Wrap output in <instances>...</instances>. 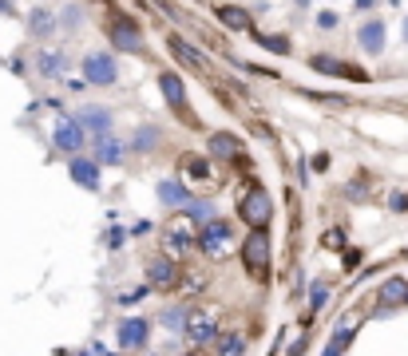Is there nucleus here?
<instances>
[{
    "mask_svg": "<svg viewBox=\"0 0 408 356\" xmlns=\"http://www.w3.org/2000/svg\"><path fill=\"white\" fill-rule=\"evenodd\" d=\"M238 214L250 230H266L269 218H274V198H269L262 186H250L246 194L238 198Z\"/></svg>",
    "mask_w": 408,
    "mask_h": 356,
    "instance_id": "obj_1",
    "label": "nucleus"
},
{
    "mask_svg": "<svg viewBox=\"0 0 408 356\" xmlns=\"http://www.w3.org/2000/svg\"><path fill=\"white\" fill-rule=\"evenodd\" d=\"M52 143H56V150H64V155H76V150L83 147V127L76 123V119H60Z\"/></svg>",
    "mask_w": 408,
    "mask_h": 356,
    "instance_id": "obj_6",
    "label": "nucleus"
},
{
    "mask_svg": "<svg viewBox=\"0 0 408 356\" xmlns=\"http://www.w3.org/2000/svg\"><path fill=\"white\" fill-rule=\"evenodd\" d=\"M52 24H48V12H36V16H32V32H48Z\"/></svg>",
    "mask_w": 408,
    "mask_h": 356,
    "instance_id": "obj_27",
    "label": "nucleus"
},
{
    "mask_svg": "<svg viewBox=\"0 0 408 356\" xmlns=\"http://www.w3.org/2000/svg\"><path fill=\"white\" fill-rule=\"evenodd\" d=\"M182 321H187V313H179V309H170V313H167V325L170 328H182Z\"/></svg>",
    "mask_w": 408,
    "mask_h": 356,
    "instance_id": "obj_29",
    "label": "nucleus"
},
{
    "mask_svg": "<svg viewBox=\"0 0 408 356\" xmlns=\"http://www.w3.org/2000/svg\"><path fill=\"white\" fill-rule=\"evenodd\" d=\"M404 297H408V281H404V277H388L385 285H380L377 301L385 309H392V305H404Z\"/></svg>",
    "mask_w": 408,
    "mask_h": 356,
    "instance_id": "obj_11",
    "label": "nucleus"
},
{
    "mask_svg": "<svg viewBox=\"0 0 408 356\" xmlns=\"http://www.w3.org/2000/svg\"><path fill=\"white\" fill-rule=\"evenodd\" d=\"M218 352H230V356L246 352V336H242V333H226V336L218 340Z\"/></svg>",
    "mask_w": 408,
    "mask_h": 356,
    "instance_id": "obj_22",
    "label": "nucleus"
},
{
    "mask_svg": "<svg viewBox=\"0 0 408 356\" xmlns=\"http://www.w3.org/2000/svg\"><path fill=\"white\" fill-rule=\"evenodd\" d=\"M190 242H194V230H190L187 218H182V222H175V226L167 230V246H170V249H187Z\"/></svg>",
    "mask_w": 408,
    "mask_h": 356,
    "instance_id": "obj_19",
    "label": "nucleus"
},
{
    "mask_svg": "<svg viewBox=\"0 0 408 356\" xmlns=\"http://www.w3.org/2000/svg\"><path fill=\"white\" fill-rule=\"evenodd\" d=\"M404 40H408V24H404Z\"/></svg>",
    "mask_w": 408,
    "mask_h": 356,
    "instance_id": "obj_30",
    "label": "nucleus"
},
{
    "mask_svg": "<svg viewBox=\"0 0 408 356\" xmlns=\"http://www.w3.org/2000/svg\"><path fill=\"white\" fill-rule=\"evenodd\" d=\"M170 52H175V59H179V64H187L190 71H206V64H202V56L194 48H190V44H182L179 36H170Z\"/></svg>",
    "mask_w": 408,
    "mask_h": 356,
    "instance_id": "obj_15",
    "label": "nucleus"
},
{
    "mask_svg": "<svg viewBox=\"0 0 408 356\" xmlns=\"http://www.w3.org/2000/svg\"><path fill=\"white\" fill-rule=\"evenodd\" d=\"M159 198L167 202V206H187V186L182 182H175V178H167V182H159Z\"/></svg>",
    "mask_w": 408,
    "mask_h": 356,
    "instance_id": "obj_18",
    "label": "nucleus"
},
{
    "mask_svg": "<svg viewBox=\"0 0 408 356\" xmlns=\"http://www.w3.org/2000/svg\"><path fill=\"white\" fill-rule=\"evenodd\" d=\"M187 214H190V218H199V222H206V218H210V206H206V202H190Z\"/></svg>",
    "mask_w": 408,
    "mask_h": 356,
    "instance_id": "obj_26",
    "label": "nucleus"
},
{
    "mask_svg": "<svg viewBox=\"0 0 408 356\" xmlns=\"http://www.w3.org/2000/svg\"><path fill=\"white\" fill-rule=\"evenodd\" d=\"M313 68H317V71H329V76L365 79V71H361V68H349V64H341V59H329V56H313Z\"/></svg>",
    "mask_w": 408,
    "mask_h": 356,
    "instance_id": "obj_16",
    "label": "nucleus"
},
{
    "mask_svg": "<svg viewBox=\"0 0 408 356\" xmlns=\"http://www.w3.org/2000/svg\"><path fill=\"white\" fill-rule=\"evenodd\" d=\"M210 150H214L218 158H230V162H234V158H242V143H238L234 135H226V131L210 135Z\"/></svg>",
    "mask_w": 408,
    "mask_h": 356,
    "instance_id": "obj_13",
    "label": "nucleus"
},
{
    "mask_svg": "<svg viewBox=\"0 0 408 356\" xmlns=\"http://www.w3.org/2000/svg\"><path fill=\"white\" fill-rule=\"evenodd\" d=\"M155 143H159V131L139 127V135H135V147H139V150H155Z\"/></svg>",
    "mask_w": 408,
    "mask_h": 356,
    "instance_id": "obj_23",
    "label": "nucleus"
},
{
    "mask_svg": "<svg viewBox=\"0 0 408 356\" xmlns=\"http://www.w3.org/2000/svg\"><path fill=\"white\" fill-rule=\"evenodd\" d=\"M40 68L48 71V76H56V71H64V56H44Z\"/></svg>",
    "mask_w": 408,
    "mask_h": 356,
    "instance_id": "obj_25",
    "label": "nucleus"
},
{
    "mask_svg": "<svg viewBox=\"0 0 408 356\" xmlns=\"http://www.w3.org/2000/svg\"><path fill=\"white\" fill-rule=\"evenodd\" d=\"M262 44L274 48V52H286V40H281V36H262Z\"/></svg>",
    "mask_w": 408,
    "mask_h": 356,
    "instance_id": "obj_28",
    "label": "nucleus"
},
{
    "mask_svg": "<svg viewBox=\"0 0 408 356\" xmlns=\"http://www.w3.org/2000/svg\"><path fill=\"white\" fill-rule=\"evenodd\" d=\"M76 123H80L83 131H95V135H103V131L111 127V115H107V111H103V107H83Z\"/></svg>",
    "mask_w": 408,
    "mask_h": 356,
    "instance_id": "obj_14",
    "label": "nucleus"
},
{
    "mask_svg": "<svg viewBox=\"0 0 408 356\" xmlns=\"http://www.w3.org/2000/svg\"><path fill=\"white\" fill-rule=\"evenodd\" d=\"M95 158H100V162H120V158H123V143H120V138H107V131H103L100 147H95Z\"/></svg>",
    "mask_w": 408,
    "mask_h": 356,
    "instance_id": "obj_21",
    "label": "nucleus"
},
{
    "mask_svg": "<svg viewBox=\"0 0 408 356\" xmlns=\"http://www.w3.org/2000/svg\"><path fill=\"white\" fill-rule=\"evenodd\" d=\"M404 301H408V297H404Z\"/></svg>",
    "mask_w": 408,
    "mask_h": 356,
    "instance_id": "obj_31",
    "label": "nucleus"
},
{
    "mask_svg": "<svg viewBox=\"0 0 408 356\" xmlns=\"http://www.w3.org/2000/svg\"><path fill=\"white\" fill-rule=\"evenodd\" d=\"M71 178L88 190H100V162H88V158H71Z\"/></svg>",
    "mask_w": 408,
    "mask_h": 356,
    "instance_id": "obj_12",
    "label": "nucleus"
},
{
    "mask_svg": "<svg viewBox=\"0 0 408 356\" xmlns=\"http://www.w3.org/2000/svg\"><path fill=\"white\" fill-rule=\"evenodd\" d=\"M242 266H246L250 277H258V281L269 273V237H266V230L246 234V242H242Z\"/></svg>",
    "mask_w": 408,
    "mask_h": 356,
    "instance_id": "obj_2",
    "label": "nucleus"
},
{
    "mask_svg": "<svg viewBox=\"0 0 408 356\" xmlns=\"http://www.w3.org/2000/svg\"><path fill=\"white\" fill-rule=\"evenodd\" d=\"M159 88H163V95H167V103H170V107H175V111H182V115H187L190 123H194V115H190V107H187V88H182V79H179V76H170V71H167V76L159 79Z\"/></svg>",
    "mask_w": 408,
    "mask_h": 356,
    "instance_id": "obj_9",
    "label": "nucleus"
},
{
    "mask_svg": "<svg viewBox=\"0 0 408 356\" xmlns=\"http://www.w3.org/2000/svg\"><path fill=\"white\" fill-rule=\"evenodd\" d=\"M147 281L155 289H175L179 285V266L170 257H151L147 261Z\"/></svg>",
    "mask_w": 408,
    "mask_h": 356,
    "instance_id": "obj_5",
    "label": "nucleus"
},
{
    "mask_svg": "<svg viewBox=\"0 0 408 356\" xmlns=\"http://www.w3.org/2000/svg\"><path fill=\"white\" fill-rule=\"evenodd\" d=\"M226 242H230V226H226V222H210V226L202 230V249H206V254L222 257V254H226Z\"/></svg>",
    "mask_w": 408,
    "mask_h": 356,
    "instance_id": "obj_10",
    "label": "nucleus"
},
{
    "mask_svg": "<svg viewBox=\"0 0 408 356\" xmlns=\"http://www.w3.org/2000/svg\"><path fill=\"white\" fill-rule=\"evenodd\" d=\"M147 333H151V325L143 321V316H131V321H120V345L123 348H143L147 345Z\"/></svg>",
    "mask_w": 408,
    "mask_h": 356,
    "instance_id": "obj_7",
    "label": "nucleus"
},
{
    "mask_svg": "<svg viewBox=\"0 0 408 356\" xmlns=\"http://www.w3.org/2000/svg\"><path fill=\"white\" fill-rule=\"evenodd\" d=\"M83 76H88V83H95V88H107V83H115L120 68H115V59H111L107 52H91V56H83Z\"/></svg>",
    "mask_w": 408,
    "mask_h": 356,
    "instance_id": "obj_3",
    "label": "nucleus"
},
{
    "mask_svg": "<svg viewBox=\"0 0 408 356\" xmlns=\"http://www.w3.org/2000/svg\"><path fill=\"white\" fill-rule=\"evenodd\" d=\"M182 325H187V336L194 345H214V336H218V321H214V313H206V309H190Z\"/></svg>",
    "mask_w": 408,
    "mask_h": 356,
    "instance_id": "obj_4",
    "label": "nucleus"
},
{
    "mask_svg": "<svg viewBox=\"0 0 408 356\" xmlns=\"http://www.w3.org/2000/svg\"><path fill=\"white\" fill-rule=\"evenodd\" d=\"M111 44L120 52H143V32L131 24V20H120L115 28H111Z\"/></svg>",
    "mask_w": 408,
    "mask_h": 356,
    "instance_id": "obj_8",
    "label": "nucleus"
},
{
    "mask_svg": "<svg viewBox=\"0 0 408 356\" xmlns=\"http://www.w3.org/2000/svg\"><path fill=\"white\" fill-rule=\"evenodd\" d=\"M333 336H337V340H333V345H329V352H345V348H349V336H353V325L337 328V333H333Z\"/></svg>",
    "mask_w": 408,
    "mask_h": 356,
    "instance_id": "obj_24",
    "label": "nucleus"
},
{
    "mask_svg": "<svg viewBox=\"0 0 408 356\" xmlns=\"http://www.w3.org/2000/svg\"><path fill=\"white\" fill-rule=\"evenodd\" d=\"M361 48H365V52H380V48H385V24H380V20H368L365 28H361Z\"/></svg>",
    "mask_w": 408,
    "mask_h": 356,
    "instance_id": "obj_17",
    "label": "nucleus"
},
{
    "mask_svg": "<svg viewBox=\"0 0 408 356\" xmlns=\"http://www.w3.org/2000/svg\"><path fill=\"white\" fill-rule=\"evenodd\" d=\"M218 16H222V24H226V28H234V32L250 28V12H246V8H238V4H222Z\"/></svg>",
    "mask_w": 408,
    "mask_h": 356,
    "instance_id": "obj_20",
    "label": "nucleus"
}]
</instances>
